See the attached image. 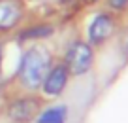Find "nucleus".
I'll return each instance as SVG.
<instances>
[{
    "label": "nucleus",
    "mask_w": 128,
    "mask_h": 123,
    "mask_svg": "<svg viewBox=\"0 0 128 123\" xmlns=\"http://www.w3.org/2000/svg\"><path fill=\"white\" fill-rule=\"evenodd\" d=\"M122 46H124V51L128 53V30H126V34H124V38H122Z\"/></svg>",
    "instance_id": "10"
},
{
    "label": "nucleus",
    "mask_w": 128,
    "mask_h": 123,
    "mask_svg": "<svg viewBox=\"0 0 128 123\" xmlns=\"http://www.w3.org/2000/svg\"><path fill=\"white\" fill-rule=\"evenodd\" d=\"M85 2H87V4H92V2H96V0H85Z\"/></svg>",
    "instance_id": "11"
},
{
    "label": "nucleus",
    "mask_w": 128,
    "mask_h": 123,
    "mask_svg": "<svg viewBox=\"0 0 128 123\" xmlns=\"http://www.w3.org/2000/svg\"><path fill=\"white\" fill-rule=\"evenodd\" d=\"M53 32L51 27H36V28H30V30L23 32V36L21 38L26 40V38H44V36H49Z\"/></svg>",
    "instance_id": "8"
},
{
    "label": "nucleus",
    "mask_w": 128,
    "mask_h": 123,
    "mask_svg": "<svg viewBox=\"0 0 128 123\" xmlns=\"http://www.w3.org/2000/svg\"><path fill=\"white\" fill-rule=\"evenodd\" d=\"M68 79H70V72L68 68H66V64H55V66H51L47 70V74H45L44 81H42V91L45 93V95H60V93L66 89V85H68Z\"/></svg>",
    "instance_id": "4"
},
{
    "label": "nucleus",
    "mask_w": 128,
    "mask_h": 123,
    "mask_svg": "<svg viewBox=\"0 0 128 123\" xmlns=\"http://www.w3.org/2000/svg\"><path fill=\"white\" fill-rule=\"evenodd\" d=\"M92 63H94V51H92L90 44L77 40V42H74L70 46L64 64L68 68L70 76H83L90 70Z\"/></svg>",
    "instance_id": "2"
},
{
    "label": "nucleus",
    "mask_w": 128,
    "mask_h": 123,
    "mask_svg": "<svg viewBox=\"0 0 128 123\" xmlns=\"http://www.w3.org/2000/svg\"><path fill=\"white\" fill-rule=\"evenodd\" d=\"M66 115H68L66 106H55L42 112L38 115V123H66Z\"/></svg>",
    "instance_id": "7"
},
{
    "label": "nucleus",
    "mask_w": 128,
    "mask_h": 123,
    "mask_svg": "<svg viewBox=\"0 0 128 123\" xmlns=\"http://www.w3.org/2000/svg\"><path fill=\"white\" fill-rule=\"evenodd\" d=\"M49 68H51V57L44 48L26 49L19 64V84L26 89H38Z\"/></svg>",
    "instance_id": "1"
},
{
    "label": "nucleus",
    "mask_w": 128,
    "mask_h": 123,
    "mask_svg": "<svg viewBox=\"0 0 128 123\" xmlns=\"http://www.w3.org/2000/svg\"><path fill=\"white\" fill-rule=\"evenodd\" d=\"M0 63H2V51H0Z\"/></svg>",
    "instance_id": "12"
},
{
    "label": "nucleus",
    "mask_w": 128,
    "mask_h": 123,
    "mask_svg": "<svg viewBox=\"0 0 128 123\" xmlns=\"http://www.w3.org/2000/svg\"><path fill=\"white\" fill-rule=\"evenodd\" d=\"M113 32H115V19L108 13H100L92 19L88 27V42L92 46H100L111 38Z\"/></svg>",
    "instance_id": "5"
},
{
    "label": "nucleus",
    "mask_w": 128,
    "mask_h": 123,
    "mask_svg": "<svg viewBox=\"0 0 128 123\" xmlns=\"http://www.w3.org/2000/svg\"><path fill=\"white\" fill-rule=\"evenodd\" d=\"M108 6L111 10H117V12H120V10H124L128 6V0H108Z\"/></svg>",
    "instance_id": "9"
},
{
    "label": "nucleus",
    "mask_w": 128,
    "mask_h": 123,
    "mask_svg": "<svg viewBox=\"0 0 128 123\" xmlns=\"http://www.w3.org/2000/svg\"><path fill=\"white\" fill-rule=\"evenodd\" d=\"M17 17H19V10L17 6L10 4V2H0V28H10L15 25Z\"/></svg>",
    "instance_id": "6"
},
{
    "label": "nucleus",
    "mask_w": 128,
    "mask_h": 123,
    "mask_svg": "<svg viewBox=\"0 0 128 123\" xmlns=\"http://www.w3.org/2000/svg\"><path fill=\"white\" fill-rule=\"evenodd\" d=\"M40 112H42V102L36 97L17 99L15 102H12L10 108H8V115L15 123H26V121H30V119H34Z\"/></svg>",
    "instance_id": "3"
}]
</instances>
